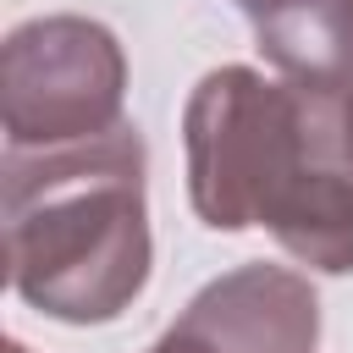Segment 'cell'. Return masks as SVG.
Segmentation results:
<instances>
[{"instance_id":"3957f363","label":"cell","mask_w":353,"mask_h":353,"mask_svg":"<svg viewBox=\"0 0 353 353\" xmlns=\"http://www.w3.org/2000/svg\"><path fill=\"white\" fill-rule=\"evenodd\" d=\"M127 50L94 17H28L0 44L6 149H61L116 132L127 116Z\"/></svg>"},{"instance_id":"8992f818","label":"cell","mask_w":353,"mask_h":353,"mask_svg":"<svg viewBox=\"0 0 353 353\" xmlns=\"http://www.w3.org/2000/svg\"><path fill=\"white\" fill-rule=\"evenodd\" d=\"M6 353H28V347H22V342H17V336H11V342H6Z\"/></svg>"},{"instance_id":"7a4b0ae2","label":"cell","mask_w":353,"mask_h":353,"mask_svg":"<svg viewBox=\"0 0 353 353\" xmlns=\"http://www.w3.org/2000/svg\"><path fill=\"white\" fill-rule=\"evenodd\" d=\"M143 165L132 121L61 149H6V276L28 309L110 325L138 303L154 265Z\"/></svg>"},{"instance_id":"277c9868","label":"cell","mask_w":353,"mask_h":353,"mask_svg":"<svg viewBox=\"0 0 353 353\" xmlns=\"http://www.w3.org/2000/svg\"><path fill=\"white\" fill-rule=\"evenodd\" d=\"M154 342L165 353H314L320 298L303 270L254 259L199 287Z\"/></svg>"},{"instance_id":"6da1fadb","label":"cell","mask_w":353,"mask_h":353,"mask_svg":"<svg viewBox=\"0 0 353 353\" xmlns=\"http://www.w3.org/2000/svg\"><path fill=\"white\" fill-rule=\"evenodd\" d=\"M182 154L210 232L265 226L298 265L353 270V88L215 66L182 105Z\"/></svg>"},{"instance_id":"5b68a950","label":"cell","mask_w":353,"mask_h":353,"mask_svg":"<svg viewBox=\"0 0 353 353\" xmlns=\"http://www.w3.org/2000/svg\"><path fill=\"white\" fill-rule=\"evenodd\" d=\"M259 55L314 88H353V0H232Z\"/></svg>"}]
</instances>
